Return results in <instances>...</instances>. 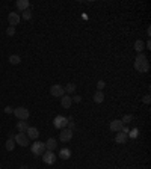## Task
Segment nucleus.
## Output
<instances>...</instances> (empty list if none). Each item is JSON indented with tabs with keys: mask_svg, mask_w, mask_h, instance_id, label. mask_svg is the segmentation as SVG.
Masks as SVG:
<instances>
[{
	"mask_svg": "<svg viewBox=\"0 0 151 169\" xmlns=\"http://www.w3.org/2000/svg\"><path fill=\"white\" fill-rule=\"evenodd\" d=\"M134 69L138 73H148L150 71V62L143 53H139L134 59Z\"/></svg>",
	"mask_w": 151,
	"mask_h": 169,
	"instance_id": "1",
	"label": "nucleus"
},
{
	"mask_svg": "<svg viewBox=\"0 0 151 169\" xmlns=\"http://www.w3.org/2000/svg\"><path fill=\"white\" fill-rule=\"evenodd\" d=\"M30 150H32V154L36 156V157H39L44 154L45 151V144L44 142H39V141H35L34 145H30Z\"/></svg>",
	"mask_w": 151,
	"mask_h": 169,
	"instance_id": "2",
	"label": "nucleus"
},
{
	"mask_svg": "<svg viewBox=\"0 0 151 169\" xmlns=\"http://www.w3.org/2000/svg\"><path fill=\"white\" fill-rule=\"evenodd\" d=\"M68 122H70V119L65 118V116H62V115H58L56 118L53 119V125L59 128V130H64V128H67Z\"/></svg>",
	"mask_w": 151,
	"mask_h": 169,
	"instance_id": "3",
	"label": "nucleus"
},
{
	"mask_svg": "<svg viewBox=\"0 0 151 169\" xmlns=\"http://www.w3.org/2000/svg\"><path fill=\"white\" fill-rule=\"evenodd\" d=\"M42 161L45 163V165H55L56 163V154L53 151H44V154H42Z\"/></svg>",
	"mask_w": 151,
	"mask_h": 169,
	"instance_id": "4",
	"label": "nucleus"
},
{
	"mask_svg": "<svg viewBox=\"0 0 151 169\" xmlns=\"http://www.w3.org/2000/svg\"><path fill=\"white\" fill-rule=\"evenodd\" d=\"M14 115H15L20 121H26V119L30 116L29 110L26 109V107H17V109H14Z\"/></svg>",
	"mask_w": 151,
	"mask_h": 169,
	"instance_id": "5",
	"label": "nucleus"
},
{
	"mask_svg": "<svg viewBox=\"0 0 151 169\" xmlns=\"http://www.w3.org/2000/svg\"><path fill=\"white\" fill-rule=\"evenodd\" d=\"M14 141L17 145H21V146H27L29 145V137L26 136V133H17L14 136Z\"/></svg>",
	"mask_w": 151,
	"mask_h": 169,
	"instance_id": "6",
	"label": "nucleus"
},
{
	"mask_svg": "<svg viewBox=\"0 0 151 169\" xmlns=\"http://www.w3.org/2000/svg\"><path fill=\"white\" fill-rule=\"evenodd\" d=\"M50 94L53 95V97H56V98H62L64 95H65V89L60 86V84H53L50 88Z\"/></svg>",
	"mask_w": 151,
	"mask_h": 169,
	"instance_id": "7",
	"label": "nucleus"
},
{
	"mask_svg": "<svg viewBox=\"0 0 151 169\" xmlns=\"http://www.w3.org/2000/svg\"><path fill=\"white\" fill-rule=\"evenodd\" d=\"M20 20H21V17H20L18 12H9L8 21H9V26L11 27H15L17 24H20Z\"/></svg>",
	"mask_w": 151,
	"mask_h": 169,
	"instance_id": "8",
	"label": "nucleus"
},
{
	"mask_svg": "<svg viewBox=\"0 0 151 169\" xmlns=\"http://www.w3.org/2000/svg\"><path fill=\"white\" fill-rule=\"evenodd\" d=\"M59 139H60V142H70V141L73 139V131H71L70 128H64V130H60Z\"/></svg>",
	"mask_w": 151,
	"mask_h": 169,
	"instance_id": "9",
	"label": "nucleus"
},
{
	"mask_svg": "<svg viewBox=\"0 0 151 169\" xmlns=\"http://www.w3.org/2000/svg\"><path fill=\"white\" fill-rule=\"evenodd\" d=\"M122 127H124V124L121 122V119H113V121H110V124H109L110 131H113V133L121 131V130H122Z\"/></svg>",
	"mask_w": 151,
	"mask_h": 169,
	"instance_id": "10",
	"label": "nucleus"
},
{
	"mask_svg": "<svg viewBox=\"0 0 151 169\" xmlns=\"http://www.w3.org/2000/svg\"><path fill=\"white\" fill-rule=\"evenodd\" d=\"M26 136L29 137V141H30V139H32V141H36V139L39 137V130H38L36 127H29L27 131H26Z\"/></svg>",
	"mask_w": 151,
	"mask_h": 169,
	"instance_id": "11",
	"label": "nucleus"
},
{
	"mask_svg": "<svg viewBox=\"0 0 151 169\" xmlns=\"http://www.w3.org/2000/svg\"><path fill=\"white\" fill-rule=\"evenodd\" d=\"M127 139H128V135H127V133H122V131H118L117 136H115V142L119 144V145L126 144Z\"/></svg>",
	"mask_w": 151,
	"mask_h": 169,
	"instance_id": "12",
	"label": "nucleus"
},
{
	"mask_svg": "<svg viewBox=\"0 0 151 169\" xmlns=\"http://www.w3.org/2000/svg\"><path fill=\"white\" fill-rule=\"evenodd\" d=\"M60 104H62L64 109H70L71 104H73V98H71L70 95H64V97L60 98Z\"/></svg>",
	"mask_w": 151,
	"mask_h": 169,
	"instance_id": "13",
	"label": "nucleus"
},
{
	"mask_svg": "<svg viewBox=\"0 0 151 169\" xmlns=\"http://www.w3.org/2000/svg\"><path fill=\"white\" fill-rule=\"evenodd\" d=\"M56 146H58V141H56L55 137H50V139L45 142V150H47V151H55Z\"/></svg>",
	"mask_w": 151,
	"mask_h": 169,
	"instance_id": "14",
	"label": "nucleus"
},
{
	"mask_svg": "<svg viewBox=\"0 0 151 169\" xmlns=\"http://www.w3.org/2000/svg\"><path fill=\"white\" fill-rule=\"evenodd\" d=\"M29 127H30V125L27 124V121H18V122H17V128H18V131H20V133H26Z\"/></svg>",
	"mask_w": 151,
	"mask_h": 169,
	"instance_id": "15",
	"label": "nucleus"
},
{
	"mask_svg": "<svg viewBox=\"0 0 151 169\" xmlns=\"http://www.w3.org/2000/svg\"><path fill=\"white\" fill-rule=\"evenodd\" d=\"M59 157H60L62 160H68V159L71 157V150H68V148H62V150L59 151Z\"/></svg>",
	"mask_w": 151,
	"mask_h": 169,
	"instance_id": "16",
	"label": "nucleus"
},
{
	"mask_svg": "<svg viewBox=\"0 0 151 169\" xmlns=\"http://www.w3.org/2000/svg\"><path fill=\"white\" fill-rule=\"evenodd\" d=\"M15 141H14V136H9L8 141H6V144H5V148L8 150V151H12L14 148H15Z\"/></svg>",
	"mask_w": 151,
	"mask_h": 169,
	"instance_id": "17",
	"label": "nucleus"
},
{
	"mask_svg": "<svg viewBox=\"0 0 151 169\" xmlns=\"http://www.w3.org/2000/svg\"><path fill=\"white\" fill-rule=\"evenodd\" d=\"M17 8L20 9V11H26V9H29V6H30V3L27 2V0H17Z\"/></svg>",
	"mask_w": 151,
	"mask_h": 169,
	"instance_id": "18",
	"label": "nucleus"
},
{
	"mask_svg": "<svg viewBox=\"0 0 151 169\" xmlns=\"http://www.w3.org/2000/svg\"><path fill=\"white\" fill-rule=\"evenodd\" d=\"M103 101H104V94H103V91H97V92L94 94V103L100 104Z\"/></svg>",
	"mask_w": 151,
	"mask_h": 169,
	"instance_id": "19",
	"label": "nucleus"
},
{
	"mask_svg": "<svg viewBox=\"0 0 151 169\" xmlns=\"http://www.w3.org/2000/svg\"><path fill=\"white\" fill-rule=\"evenodd\" d=\"M143 49H145V44H143L142 39H138V41L134 42V50L138 51V53H142Z\"/></svg>",
	"mask_w": 151,
	"mask_h": 169,
	"instance_id": "20",
	"label": "nucleus"
},
{
	"mask_svg": "<svg viewBox=\"0 0 151 169\" xmlns=\"http://www.w3.org/2000/svg\"><path fill=\"white\" fill-rule=\"evenodd\" d=\"M20 62H21V58H20L18 54H11V56H9V64H11V65H18Z\"/></svg>",
	"mask_w": 151,
	"mask_h": 169,
	"instance_id": "21",
	"label": "nucleus"
},
{
	"mask_svg": "<svg viewBox=\"0 0 151 169\" xmlns=\"http://www.w3.org/2000/svg\"><path fill=\"white\" fill-rule=\"evenodd\" d=\"M76 88H77V86H76L74 83H68L67 86H65V88H64V89H65V92H68V95H70V94L76 92Z\"/></svg>",
	"mask_w": 151,
	"mask_h": 169,
	"instance_id": "22",
	"label": "nucleus"
},
{
	"mask_svg": "<svg viewBox=\"0 0 151 169\" xmlns=\"http://www.w3.org/2000/svg\"><path fill=\"white\" fill-rule=\"evenodd\" d=\"M21 17L24 18V20H30V18H32V11H30V9L23 11V15H21Z\"/></svg>",
	"mask_w": 151,
	"mask_h": 169,
	"instance_id": "23",
	"label": "nucleus"
},
{
	"mask_svg": "<svg viewBox=\"0 0 151 169\" xmlns=\"http://www.w3.org/2000/svg\"><path fill=\"white\" fill-rule=\"evenodd\" d=\"M132 121H133V115H126L124 118L121 119L122 124H128V122H132Z\"/></svg>",
	"mask_w": 151,
	"mask_h": 169,
	"instance_id": "24",
	"label": "nucleus"
},
{
	"mask_svg": "<svg viewBox=\"0 0 151 169\" xmlns=\"http://www.w3.org/2000/svg\"><path fill=\"white\" fill-rule=\"evenodd\" d=\"M6 35H8V36H14V35H15V27H11V26H9L8 29H6Z\"/></svg>",
	"mask_w": 151,
	"mask_h": 169,
	"instance_id": "25",
	"label": "nucleus"
},
{
	"mask_svg": "<svg viewBox=\"0 0 151 169\" xmlns=\"http://www.w3.org/2000/svg\"><path fill=\"white\" fill-rule=\"evenodd\" d=\"M104 86H106L104 80H98V83H97V89H98V91H103V89H104Z\"/></svg>",
	"mask_w": 151,
	"mask_h": 169,
	"instance_id": "26",
	"label": "nucleus"
},
{
	"mask_svg": "<svg viewBox=\"0 0 151 169\" xmlns=\"http://www.w3.org/2000/svg\"><path fill=\"white\" fill-rule=\"evenodd\" d=\"M71 98H73V101H76V103L82 101V97H79V95H74V97H71Z\"/></svg>",
	"mask_w": 151,
	"mask_h": 169,
	"instance_id": "27",
	"label": "nucleus"
},
{
	"mask_svg": "<svg viewBox=\"0 0 151 169\" xmlns=\"http://www.w3.org/2000/svg\"><path fill=\"white\" fill-rule=\"evenodd\" d=\"M142 101L145 103V104H150V101H151L150 95H145V97H143V100H142Z\"/></svg>",
	"mask_w": 151,
	"mask_h": 169,
	"instance_id": "28",
	"label": "nucleus"
},
{
	"mask_svg": "<svg viewBox=\"0 0 151 169\" xmlns=\"http://www.w3.org/2000/svg\"><path fill=\"white\" fill-rule=\"evenodd\" d=\"M5 113H14V109L11 106H8V107H5Z\"/></svg>",
	"mask_w": 151,
	"mask_h": 169,
	"instance_id": "29",
	"label": "nucleus"
},
{
	"mask_svg": "<svg viewBox=\"0 0 151 169\" xmlns=\"http://www.w3.org/2000/svg\"><path fill=\"white\" fill-rule=\"evenodd\" d=\"M20 169H27V168H26V166H21V168H20Z\"/></svg>",
	"mask_w": 151,
	"mask_h": 169,
	"instance_id": "30",
	"label": "nucleus"
},
{
	"mask_svg": "<svg viewBox=\"0 0 151 169\" xmlns=\"http://www.w3.org/2000/svg\"><path fill=\"white\" fill-rule=\"evenodd\" d=\"M0 169H2V168H0Z\"/></svg>",
	"mask_w": 151,
	"mask_h": 169,
	"instance_id": "31",
	"label": "nucleus"
}]
</instances>
